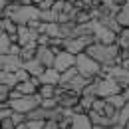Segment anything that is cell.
I'll return each mask as SVG.
<instances>
[{"label":"cell","instance_id":"30bf717a","mask_svg":"<svg viewBox=\"0 0 129 129\" xmlns=\"http://www.w3.org/2000/svg\"><path fill=\"white\" fill-rule=\"evenodd\" d=\"M40 78H30V80L26 81H20L14 89H18L22 95H34V93H38V89H40Z\"/></svg>","mask_w":129,"mask_h":129},{"label":"cell","instance_id":"4dcf8cb0","mask_svg":"<svg viewBox=\"0 0 129 129\" xmlns=\"http://www.w3.org/2000/svg\"><path fill=\"white\" fill-rule=\"evenodd\" d=\"M121 93H123V97H125V101L129 103V87H123V91H121Z\"/></svg>","mask_w":129,"mask_h":129},{"label":"cell","instance_id":"4316f807","mask_svg":"<svg viewBox=\"0 0 129 129\" xmlns=\"http://www.w3.org/2000/svg\"><path fill=\"white\" fill-rule=\"evenodd\" d=\"M0 129H16V125H14V121L8 117V119H2V121H0Z\"/></svg>","mask_w":129,"mask_h":129},{"label":"cell","instance_id":"603a6c76","mask_svg":"<svg viewBox=\"0 0 129 129\" xmlns=\"http://www.w3.org/2000/svg\"><path fill=\"white\" fill-rule=\"evenodd\" d=\"M12 121H14V125H20V123H26V115L24 113H12V117H10Z\"/></svg>","mask_w":129,"mask_h":129},{"label":"cell","instance_id":"f1b7e54d","mask_svg":"<svg viewBox=\"0 0 129 129\" xmlns=\"http://www.w3.org/2000/svg\"><path fill=\"white\" fill-rule=\"evenodd\" d=\"M20 50H22V46H20V44H12V46H10V50H8V54H10V56H20Z\"/></svg>","mask_w":129,"mask_h":129},{"label":"cell","instance_id":"9a60e30c","mask_svg":"<svg viewBox=\"0 0 129 129\" xmlns=\"http://www.w3.org/2000/svg\"><path fill=\"white\" fill-rule=\"evenodd\" d=\"M36 50H38V44H36V42H30V44L22 46V50H20V58H22V62H28V60L36 58Z\"/></svg>","mask_w":129,"mask_h":129},{"label":"cell","instance_id":"7402d4cb","mask_svg":"<svg viewBox=\"0 0 129 129\" xmlns=\"http://www.w3.org/2000/svg\"><path fill=\"white\" fill-rule=\"evenodd\" d=\"M10 87L8 85H4V83H0V103L4 105V103H8V99H10Z\"/></svg>","mask_w":129,"mask_h":129},{"label":"cell","instance_id":"4fadbf2b","mask_svg":"<svg viewBox=\"0 0 129 129\" xmlns=\"http://www.w3.org/2000/svg\"><path fill=\"white\" fill-rule=\"evenodd\" d=\"M22 68H24V70H26V72L30 74V78H40V76L44 74V70H46V68L40 64V62H38L36 58L28 60V62H24V64H22Z\"/></svg>","mask_w":129,"mask_h":129},{"label":"cell","instance_id":"e0dca14e","mask_svg":"<svg viewBox=\"0 0 129 129\" xmlns=\"http://www.w3.org/2000/svg\"><path fill=\"white\" fill-rule=\"evenodd\" d=\"M117 46L121 50H129V28H121V32L117 34Z\"/></svg>","mask_w":129,"mask_h":129},{"label":"cell","instance_id":"6da1fadb","mask_svg":"<svg viewBox=\"0 0 129 129\" xmlns=\"http://www.w3.org/2000/svg\"><path fill=\"white\" fill-rule=\"evenodd\" d=\"M119 52H121V48L117 44H99V42H93L85 50V54L91 56L101 68L119 66Z\"/></svg>","mask_w":129,"mask_h":129},{"label":"cell","instance_id":"ba28073f","mask_svg":"<svg viewBox=\"0 0 129 129\" xmlns=\"http://www.w3.org/2000/svg\"><path fill=\"white\" fill-rule=\"evenodd\" d=\"M36 60L44 66V68H54L56 52L50 48V46H38V50H36Z\"/></svg>","mask_w":129,"mask_h":129},{"label":"cell","instance_id":"e575fe53","mask_svg":"<svg viewBox=\"0 0 129 129\" xmlns=\"http://www.w3.org/2000/svg\"><path fill=\"white\" fill-rule=\"evenodd\" d=\"M0 107H2V103H0Z\"/></svg>","mask_w":129,"mask_h":129},{"label":"cell","instance_id":"d6a6232c","mask_svg":"<svg viewBox=\"0 0 129 129\" xmlns=\"http://www.w3.org/2000/svg\"><path fill=\"white\" fill-rule=\"evenodd\" d=\"M117 129H129V123L125 125V127H119V125H117Z\"/></svg>","mask_w":129,"mask_h":129},{"label":"cell","instance_id":"5b68a950","mask_svg":"<svg viewBox=\"0 0 129 129\" xmlns=\"http://www.w3.org/2000/svg\"><path fill=\"white\" fill-rule=\"evenodd\" d=\"M10 18L16 22L18 26H30L32 22L40 20V10H38L36 6H32V4H30V6H20V4H18L14 14Z\"/></svg>","mask_w":129,"mask_h":129},{"label":"cell","instance_id":"f546056e","mask_svg":"<svg viewBox=\"0 0 129 129\" xmlns=\"http://www.w3.org/2000/svg\"><path fill=\"white\" fill-rule=\"evenodd\" d=\"M44 129H62V127H60V123H56V121H46Z\"/></svg>","mask_w":129,"mask_h":129},{"label":"cell","instance_id":"52a82bcc","mask_svg":"<svg viewBox=\"0 0 129 129\" xmlns=\"http://www.w3.org/2000/svg\"><path fill=\"white\" fill-rule=\"evenodd\" d=\"M76 66V56L74 54H70V52H58L56 54V62H54V68L60 72V74H64L66 70H70V68H74Z\"/></svg>","mask_w":129,"mask_h":129},{"label":"cell","instance_id":"1f68e13d","mask_svg":"<svg viewBox=\"0 0 129 129\" xmlns=\"http://www.w3.org/2000/svg\"><path fill=\"white\" fill-rule=\"evenodd\" d=\"M93 129H117V125L115 127H93Z\"/></svg>","mask_w":129,"mask_h":129},{"label":"cell","instance_id":"7a4b0ae2","mask_svg":"<svg viewBox=\"0 0 129 129\" xmlns=\"http://www.w3.org/2000/svg\"><path fill=\"white\" fill-rule=\"evenodd\" d=\"M76 68H78V72H80L83 78H87V80H95L101 76V66L97 64L95 60L91 58V56H87L85 52H81L76 56Z\"/></svg>","mask_w":129,"mask_h":129},{"label":"cell","instance_id":"836d02e7","mask_svg":"<svg viewBox=\"0 0 129 129\" xmlns=\"http://www.w3.org/2000/svg\"><path fill=\"white\" fill-rule=\"evenodd\" d=\"M6 2H14V0H6Z\"/></svg>","mask_w":129,"mask_h":129},{"label":"cell","instance_id":"9c48e42d","mask_svg":"<svg viewBox=\"0 0 129 129\" xmlns=\"http://www.w3.org/2000/svg\"><path fill=\"white\" fill-rule=\"evenodd\" d=\"M89 83H91V80H87V78H83L81 74H78V76H74L72 80L68 81L62 89H70V91H76V93H80V95H81V91H83Z\"/></svg>","mask_w":129,"mask_h":129},{"label":"cell","instance_id":"ac0fdd59","mask_svg":"<svg viewBox=\"0 0 129 129\" xmlns=\"http://www.w3.org/2000/svg\"><path fill=\"white\" fill-rule=\"evenodd\" d=\"M127 123H129V103H125L119 109V113H117V125L119 127H125Z\"/></svg>","mask_w":129,"mask_h":129},{"label":"cell","instance_id":"5bb4252c","mask_svg":"<svg viewBox=\"0 0 129 129\" xmlns=\"http://www.w3.org/2000/svg\"><path fill=\"white\" fill-rule=\"evenodd\" d=\"M0 32L8 34V36H14V34H18V24L12 20V18H4L2 16V20H0Z\"/></svg>","mask_w":129,"mask_h":129},{"label":"cell","instance_id":"44dd1931","mask_svg":"<svg viewBox=\"0 0 129 129\" xmlns=\"http://www.w3.org/2000/svg\"><path fill=\"white\" fill-rule=\"evenodd\" d=\"M78 74H80V72H78V68H76V66H74V68H70V70H66L64 74L60 76V87H64L66 83L72 80L74 76H78Z\"/></svg>","mask_w":129,"mask_h":129},{"label":"cell","instance_id":"7c38bea8","mask_svg":"<svg viewBox=\"0 0 129 129\" xmlns=\"http://www.w3.org/2000/svg\"><path fill=\"white\" fill-rule=\"evenodd\" d=\"M70 129H93V123L89 121L87 113H74V117H72V127Z\"/></svg>","mask_w":129,"mask_h":129},{"label":"cell","instance_id":"8992f818","mask_svg":"<svg viewBox=\"0 0 129 129\" xmlns=\"http://www.w3.org/2000/svg\"><path fill=\"white\" fill-rule=\"evenodd\" d=\"M93 38L99 44H115L117 42V34L107 30L105 26H101L97 20H93Z\"/></svg>","mask_w":129,"mask_h":129},{"label":"cell","instance_id":"8fae6325","mask_svg":"<svg viewBox=\"0 0 129 129\" xmlns=\"http://www.w3.org/2000/svg\"><path fill=\"white\" fill-rule=\"evenodd\" d=\"M60 72L56 68H46L44 74L40 76V83H48V85H60Z\"/></svg>","mask_w":129,"mask_h":129},{"label":"cell","instance_id":"2e32d148","mask_svg":"<svg viewBox=\"0 0 129 129\" xmlns=\"http://www.w3.org/2000/svg\"><path fill=\"white\" fill-rule=\"evenodd\" d=\"M56 91H58V85H48V83H42L40 89H38V95L42 99H54L56 97Z\"/></svg>","mask_w":129,"mask_h":129},{"label":"cell","instance_id":"d6986e66","mask_svg":"<svg viewBox=\"0 0 129 129\" xmlns=\"http://www.w3.org/2000/svg\"><path fill=\"white\" fill-rule=\"evenodd\" d=\"M105 101H107L109 105H113V107H115L117 111H119V109H121V107H123V105L127 103V101H125V97H123V93H117V95H111V97H107Z\"/></svg>","mask_w":129,"mask_h":129},{"label":"cell","instance_id":"277c9868","mask_svg":"<svg viewBox=\"0 0 129 129\" xmlns=\"http://www.w3.org/2000/svg\"><path fill=\"white\" fill-rule=\"evenodd\" d=\"M8 105L12 107V111L26 115V113H30L32 109H36V107L42 105V97L38 95V93H34V95H22V97H18V99L8 101Z\"/></svg>","mask_w":129,"mask_h":129},{"label":"cell","instance_id":"d4e9b609","mask_svg":"<svg viewBox=\"0 0 129 129\" xmlns=\"http://www.w3.org/2000/svg\"><path fill=\"white\" fill-rule=\"evenodd\" d=\"M46 121H26V129H44Z\"/></svg>","mask_w":129,"mask_h":129},{"label":"cell","instance_id":"cb8c5ba5","mask_svg":"<svg viewBox=\"0 0 129 129\" xmlns=\"http://www.w3.org/2000/svg\"><path fill=\"white\" fill-rule=\"evenodd\" d=\"M16 80H18V83H20V81H26V80H30V74H28L24 68H20L16 72Z\"/></svg>","mask_w":129,"mask_h":129},{"label":"cell","instance_id":"ffe728a7","mask_svg":"<svg viewBox=\"0 0 129 129\" xmlns=\"http://www.w3.org/2000/svg\"><path fill=\"white\" fill-rule=\"evenodd\" d=\"M12 46V40H10V36L4 32H0V56H4V54H8V50Z\"/></svg>","mask_w":129,"mask_h":129},{"label":"cell","instance_id":"3957f363","mask_svg":"<svg viewBox=\"0 0 129 129\" xmlns=\"http://www.w3.org/2000/svg\"><path fill=\"white\" fill-rule=\"evenodd\" d=\"M93 83H95V87H97V97H101V99H107V97L117 95V93L123 91V87H121L115 80L107 78V76H99V78H95Z\"/></svg>","mask_w":129,"mask_h":129},{"label":"cell","instance_id":"83f0119b","mask_svg":"<svg viewBox=\"0 0 129 129\" xmlns=\"http://www.w3.org/2000/svg\"><path fill=\"white\" fill-rule=\"evenodd\" d=\"M36 44H38V46H50V36L40 34V36H38V40H36Z\"/></svg>","mask_w":129,"mask_h":129},{"label":"cell","instance_id":"484cf974","mask_svg":"<svg viewBox=\"0 0 129 129\" xmlns=\"http://www.w3.org/2000/svg\"><path fill=\"white\" fill-rule=\"evenodd\" d=\"M42 107H46V109H56V107H58V101H56V99H42Z\"/></svg>","mask_w":129,"mask_h":129}]
</instances>
